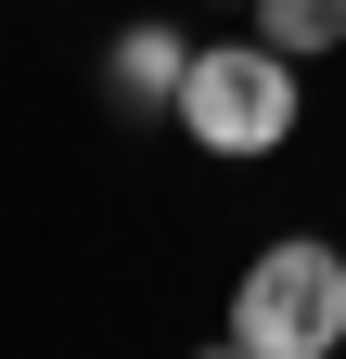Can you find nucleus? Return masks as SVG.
<instances>
[{"instance_id":"f257e3e1","label":"nucleus","mask_w":346,"mask_h":359,"mask_svg":"<svg viewBox=\"0 0 346 359\" xmlns=\"http://www.w3.org/2000/svg\"><path fill=\"white\" fill-rule=\"evenodd\" d=\"M180 142L193 154H219V167H256V154H282L295 142V116H308V65L270 52V39H219V52H193L180 77Z\"/></svg>"},{"instance_id":"f03ea898","label":"nucleus","mask_w":346,"mask_h":359,"mask_svg":"<svg viewBox=\"0 0 346 359\" xmlns=\"http://www.w3.org/2000/svg\"><path fill=\"white\" fill-rule=\"evenodd\" d=\"M231 346L244 359H333L346 346V244H321V231L256 244V269L231 283Z\"/></svg>"},{"instance_id":"7ed1b4c3","label":"nucleus","mask_w":346,"mask_h":359,"mask_svg":"<svg viewBox=\"0 0 346 359\" xmlns=\"http://www.w3.org/2000/svg\"><path fill=\"white\" fill-rule=\"evenodd\" d=\"M103 77H116V103H180V77H193V39L180 26H154V13H128L116 26V52H103Z\"/></svg>"},{"instance_id":"20e7f679","label":"nucleus","mask_w":346,"mask_h":359,"mask_svg":"<svg viewBox=\"0 0 346 359\" xmlns=\"http://www.w3.org/2000/svg\"><path fill=\"white\" fill-rule=\"evenodd\" d=\"M244 13H256V39H270V52H295V65L346 52V0H244Z\"/></svg>"},{"instance_id":"39448f33","label":"nucleus","mask_w":346,"mask_h":359,"mask_svg":"<svg viewBox=\"0 0 346 359\" xmlns=\"http://www.w3.org/2000/svg\"><path fill=\"white\" fill-rule=\"evenodd\" d=\"M231 13H244V0H231Z\"/></svg>"}]
</instances>
